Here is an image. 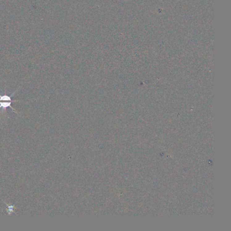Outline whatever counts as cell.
<instances>
[{"label":"cell","mask_w":231,"mask_h":231,"mask_svg":"<svg viewBox=\"0 0 231 231\" xmlns=\"http://www.w3.org/2000/svg\"><path fill=\"white\" fill-rule=\"evenodd\" d=\"M20 100H12V101H0V109L2 111V112H4L5 111L7 110L8 108H10L11 109L15 112V113L19 114L18 112H17L15 108H13L12 107V104L14 102H19Z\"/></svg>","instance_id":"cell-1"},{"label":"cell","mask_w":231,"mask_h":231,"mask_svg":"<svg viewBox=\"0 0 231 231\" xmlns=\"http://www.w3.org/2000/svg\"><path fill=\"white\" fill-rule=\"evenodd\" d=\"M19 88L17 89L15 92L12 93V94L11 96H8V95H6V94H4V95H2V94H0V101H12V97L15 95V93L17 92V90H18Z\"/></svg>","instance_id":"cell-2"},{"label":"cell","mask_w":231,"mask_h":231,"mask_svg":"<svg viewBox=\"0 0 231 231\" xmlns=\"http://www.w3.org/2000/svg\"><path fill=\"white\" fill-rule=\"evenodd\" d=\"M4 204H6V207H7V210H6V212L10 216L11 215L12 213H15V205H8V204H7L6 202L4 201Z\"/></svg>","instance_id":"cell-3"}]
</instances>
